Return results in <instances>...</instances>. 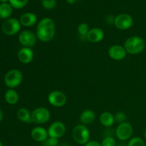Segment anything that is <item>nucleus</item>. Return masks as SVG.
<instances>
[{
  "mask_svg": "<svg viewBox=\"0 0 146 146\" xmlns=\"http://www.w3.org/2000/svg\"><path fill=\"white\" fill-rule=\"evenodd\" d=\"M126 54L127 52L124 46L118 45V44L111 46L108 50L109 56L115 61H121V60L124 59L126 56Z\"/></svg>",
  "mask_w": 146,
  "mask_h": 146,
  "instance_id": "12",
  "label": "nucleus"
},
{
  "mask_svg": "<svg viewBox=\"0 0 146 146\" xmlns=\"http://www.w3.org/2000/svg\"><path fill=\"white\" fill-rule=\"evenodd\" d=\"M3 119V112L1 109H0V122L2 121Z\"/></svg>",
  "mask_w": 146,
  "mask_h": 146,
  "instance_id": "30",
  "label": "nucleus"
},
{
  "mask_svg": "<svg viewBox=\"0 0 146 146\" xmlns=\"http://www.w3.org/2000/svg\"><path fill=\"white\" fill-rule=\"evenodd\" d=\"M51 118L50 111L44 107L35 108L31 113L32 123L36 124H44L48 122Z\"/></svg>",
  "mask_w": 146,
  "mask_h": 146,
  "instance_id": "5",
  "label": "nucleus"
},
{
  "mask_svg": "<svg viewBox=\"0 0 146 146\" xmlns=\"http://www.w3.org/2000/svg\"><path fill=\"white\" fill-rule=\"evenodd\" d=\"M12 14V7L8 3H1L0 4V18L9 19Z\"/></svg>",
  "mask_w": 146,
  "mask_h": 146,
  "instance_id": "21",
  "label": "nucleus"
},
{
  "mask_svg": "<svg viewBox=\"0 0 146 146\" xmlns=\"http://www.w3.org/2000/svg\"><path fill=\"white\" fill-rule=\"evenodd\" d=\"M105 36L104 31L98 27L90 29L86 35V39L92 43H98L102 41Z\"/></svg>",
  "mask_w": 146,
  "mask_h": 146,
  "instance_id": "13",
  "label": "nucleus"
},
{
  "mask_svg": "<svg viewBox=\"0 0 146 146\" xmlns=\"http://www.w3.org/2000/svg\"><path fill=\"white\" fill-rule=\"evenodd\" d=\"M85 146H102V145L96 141H89L86 144Z\"/></svg>",
  "mask_w": 146,
  "mask_h": 146,
  "instance_id": "29",
  "label": "nucleus"
},
{
  "mask_svg": "<svg viewBox=\"0 0 146 146\" xmlns=\"http://www.w3.org/2000/svg\"><path fill=\"white\" fill-rule=\"evenodd\" d=\"M115 132L117 138L119 139L120 141H124L131 138V137L132 136L133 130V127L131 125V123L125 122L119 124L117 126Z\"/></svg>",
  "mask_w": 146,
  "mask_h": 146,
  "instance_id": "7",
  "label": "nucleus"
},
{
  "mask_svg": "<svg viewBox=\"0 0 146 146\" xmlns=\"http://www.w3.org/2000/svg\"><path fill=\"white\" fill-rule=\"evenodd\" d=\"M67 101L65 94L60 91H53L48 94V101L51 106L57 108L64 106Z\"/></svg>",
  "mask_w": 146,
  "mask_h": 146,
  "instance_id": "10",
  "label": "nucleus"
},
{
  "mask_svg": "<svg viewBox=\"0 0 146 146\" xmlns=\"http://www.w3.org/2000/svg\"><path fill=\"white\" fill-rule=\"evenodd\" d=\"M31 136L36 142H44L48 138V131L41 126H36L31 131Z\"/></svg>",
  "mask_w": 146,
  "mask_h": 146,
  "instance_id": "14",
  "label": "nucleus"
},
{
  "mask_svg": "<svg viewBox=\"0 0 146 146\" xmlns=\"http://www.w3.org/2000/svg\"><path fill=\"white\" fill-rule=\"evenodd\" d=\"M43 143H44V146H57L58 143V141L57 138L48 137V138Z\"/></svg>",
  "mask_w": 146,
  "mask_h": 146,
  "instance_id": "28",
  "label": "nucleus"
},
{
  "mask_svg": "<svg viewBox=\"0 0 146 146\" xmlns=\"http://www.w3.org/2000/svg\"><path fill=\"white\" fill-rule=\"evenodd\" d=\"M37 17L35 14L32 12H27L23 14L20 17L19 22L21 25L24 27H32L36 23Z\"/></svg>",
  "mask_w": 146,
  "mask_h": 146,
  "instance_id": "16",
  "label": "nucleus"
},
{
  "mask_svg": "<svg viewBox=\"0 0 146 146\" xmlns=\"http://www.w3.org/2000/svg\"><path fill=\"white\" fill-rule=\"evenodd\" d=\"M80 121L83 125H90L96 119V113L91 109H87L83 111L79 116Z\"/></svg>",
  "mask_w": 146,
  "mask_h": 146,
  "instance_id": "17",
  "label": "nucleus"
},
{
  "mask_svg": "<svg viewBox=\"0 0 146 146\" xmlns=\"http://www.w3.org/2000/svg\"><path fill=\"white\" fill-rule=\"evenodd\" d=\"M17 56L19 61L22 64H29L34 58V51L31 48L24 47L19 51Z\"/></svg>",
  "mask_w": 146,
  "mask_h": 146,
  "instance_id": "15",
  "label": "nucleus"
},
{
  "mask_svg": "<svg viewBox=\"0 0 146 146\" xmlns=\"http://www.w3.org/2000/svg\"><path fill=\"white\" fill-rule=\"evenodd\" d=\"M4 98H5L7 104H10V105H14V104H17V102L19 101V94L14 89L9 88L5 93Z\"/></svg>",
  "mask_w": 146,
  "mask_h": 146,
  "instance_id": "20",
  "label": "nucleus"
},
{
  "mask_svg": "<svg viewBox=\"0 0 146 146\" xmlns=\"http://www.w3.org/2000/svg\"><path fill=\"white\" fill-rule=\"evenodd\" d=\"M47 131H48V137L58 139L64 135L66 132V126L64 123L56 121L50 125Z\"/></svg>",
  "mask_w": 146,
  "mask_h": 146,
  "instance_id": "11",
  "label": "nucleus"
},
{
  "mask_svg": "<svg viewBox=\"0 0 146 146\" xmlns=\"http://www.w3.org/2000/svg\"><path fill=\"white\" fill-rule=\"evenodd\" d=\"M18 119L20 121L26 123H32L31 119V113L26 108H21L18 110L17 113Z\"/></svg>",
  "mask_w": 146,
  "mask_h": 146,
  "instance_id": "19",
  "label": "nucleus"
},
{
  "mask_svg": "<svg viewBox=\"0 0 146 146\" xmlns=\"http://www.w3.org/2000/svg\"><path fill=\"white\" fill-rule=\"evenodd\" d=\"M114 24L118 29H129L133 24V19L128 14H121L115 17Z\"/></svg>",
  "mask_w": 146,
  "mask_h": 146,
  "instance_id": "9",
  "label": "nucleus"
},
{
  "mask_svg": "<svg viewBox=\"0 0 146 146\" xmlns=\"http://www.w3.org/2000/svg\"><path fill=\"white\" fill-rule=\"evenodd\" d=\"M90 28L86 23H81L78 27V33L81 36H84L86 38L87 34L89 31Z\"/></svg>",
  "mask_w": 146,
  "mask_h": 146,
  "instance_id": "23",
  "label": "nucleus"
},
{
  "mask_svg": "<svg viewBox=\"0 0 146 146\" xmlns=\"http://www.w3.org/2000/svg\"><path fill=\"white\" fill-rule=\"evenodd\" d=\"M1 3H7V1H9V0H0Z\"/></svg>",
  "mask_w": 146,
  "mask_h": 146,
  "instance_id": "32",
  "label": "nucleus"
},
{
  "mask_svg": "<svg viewBox=\"0 0 146 146\" xmlns=\"http://www.w3.org/2000/svg\"><path fill=\"white\" fill-rule=\"evenodd\" d=\"M123 46L128 54H138L143 51L145 44L143 38L138 36H133L125 40Z\"/></svg>",
  "mask_w": 146,
  "mask_h": 146,
  "instance_id": "2",
  "label": "nucleus"
},
{
  "mask_svg": "<svg viewBox=\"0 0 146 146\" xmlns=\"http://www.w3.org/2000/svg\"><path fill=\"white\" fill-rule=\"evenodd\" d=\"M29 0H9V4L14 9H21L25 7Z\"/></svg>",
  "mask_w": 146,
  "mask_h": 146,
  "instance_id": "22",
  "label": "nucleus"
},
{
  "mask_svg": "<svg viewBox=\"0 0 146 146\" xmlns=\"http://www.w3.org/2000/svg\"><path fill=\"white\" fill-rule=\"evenodd\" d=\"M21 29L19 21L15 18H10L6 20L1 26L3 33L7 36H14L18 34Z\"/></svg>",
  "mask_w": 146,
  "mask_h": 146,
  "instance_id": "6",
  "label": "nucleus"
},
{
  "mask_svg": "<svg viewBox=\"0 0 146 146\" xmlns=\"http://www.w3.org/2000/svg\"><path fill=\"white\" fill-rule=\"evenodd\" d=\"M102 146H115V141L113 137L106 136L101 143Z\"/></svg>",
  "mask_w": 146,
  "mask_h": 146,
  "instance_id": "27",
  "label": "nucleus"
},
{
  "mask_svg": "<svg viewBox=\"0 0 146 146\" xmlns=\"http://www.w3.org/2000/svg\"><path fill=\"white\" fill-rule=\"evenodd\" d=\"M66 1L68 4H74L76 2V0H66Z\"/></svg>",
  "mask_w": 146,
  "mask_h": 146,
  "instance_id": "31",
  "label": "nucleus"
},
{
  "mask_svg": "<svg viewBox=\"0 0 146 146\" xmlns=\"http://www.w3.org/2000/svg\"><path fill=\"white\" fill-rule=\"evenodd\" d=\"M55 24L51 18L45 17L40 20L37 25L36 35L37 38L43 42H48L55 36Z\"/></svg>",
  "mask_w": 146,
  "mask_h": 146,
  "instance_id": "1",
  "label": "nucleus"
},
{
  "mask_svg": "<svg viewBox=\"0 0 146 146\" xmlns=\"http://www.w3.org/2000/svg\"><path fill=\"white\" fill-rule=\"evenodd\" d=\"M23 81L22 73L17 69L10 70L4 76V83L9 88H14L19 86Z\"/></svg>",
  "mask_w": 146,
  "mask_h": 146,
  "instance_id": "4",
  "label": "nucleus"
},
{
  "mask_svg": "<svg viewBox=\"0 0 146 146\" xmlns=\"http://www.w3.org/2000/svg\"><path fill=\"white\" fill-rule=\"evenodd\" d=\"M128 146H145V144L142 138L139 137H134L130 140Z\"/></svg>",
  "mask_w": 146,
  "mask_h": 146,
  "instance_id": "24",
  "label": "nucleus"
},
{
  "mask_svg": "<svg viewBox=\"0 0 146 146\" xmlns=\"http://www.w3.org/2000/svg\"><path fill=\"white\" fill-rule=\"evenodd\" d=\"M144 135H145V140H146V129H145V133H144Z\"/></svg>",
  "mask_w": 146,
  "mask_h": 146,
  "instance_id": "33",
  "label": "nucleus"
},
{
  "mask_svg": "<svg viewBox=\"0 0 146 146\" xmlns=\"http://www.w3.org/2000/svg\"><path fill=\"white\" fill-rule=\"evenodd\" d=\"M41 4L46 9H53L56 6V0H41Z\"/></svg>",
  "mask_w": 146,
  "mask_h": 146,
  "instance_id": "25",
  "label": "nucleus"
},
{
  "mask_svg": "<svg viewBox=\"0 0 146 146\" xmlns=\"http://www.w3.org/2000/svg\"><path fill=\"white\" fill-rule=\"evenodd\" d=\"M74 141L80 145H86L90 141V132L86 125H77L72 131Z\"/></svg>",
  "mask_w": 146,
  "mask_h": 146,
  "instance_id": "3",
  "label": "nucleus"
},
{
  "mask_svg": "<svg viewBox=\"0 0 146 146\" xmlns=\"http://www.w3.org/2000/svg\"><path fill=\"white\" fill-rule=\"evenodd\" d=\"M37 36L34 32L29 30L22 31L19 35V41L24 47L31 48L36 44L37 41Z\"/></svg>",
  "mask_w": 146,
  "mask_h": 146,
  "instance_id": "8",
  "label": "nucleus"
},
{
  "mask_svg": "<svg viewBox=\"0 0 146 146\" xmlns=\"http://www.w3.org/2000/svg\"><path fill=\"white\" fill-rule=\"evenodd\" d=\"M99 121L101 125L106 128H110L115 123V117L111 113L104 112L99 117Z\"/></svg>",
  "mask_w": 146,
  "mask_h": 146,
  "instance_id": "18",
  "label": "nucleus"
},
{
  "mask_svg": "<svg viewBox=\"0 0 146 146\" xmlns=\"http://www.w3.org/2000/svg\"><path fill=\"white\" fill-rule=\"evenodd\" d=\"M0 146H3L2 143H1V141H0Z\"/></svg>",
  "mask_w": 146,
  "mask_h": 146,
  "instance_id": "34",
  "label": "nucleus"
},
{
  "mask_svg": "<svg viewBox=\"0 0 146 146\" xmlns=\"http://www.w3.org/2000/svg\"><path fill=\"white\" fill-rule=\"evenodd\" d=\"M115 122H116L117 123L121 124L123 123H125V121L127 119V116L123 112H118L116 113L115 115Z\"/></svg>",
  "mask_w": 146,
  "mask_h": 146,
  "instance_id": "26",
  "label": "nucleus"
}]
</instances>
